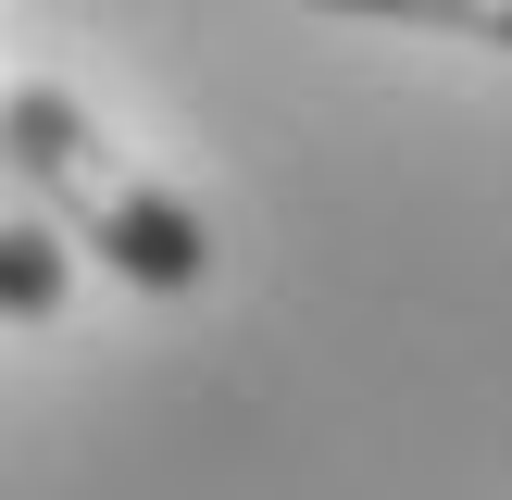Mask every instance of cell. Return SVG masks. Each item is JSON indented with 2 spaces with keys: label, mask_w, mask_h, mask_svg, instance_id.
Listing matches in <instances>:
<instances>
[{
  "label": "cell",
  "mask_w": 512,
  "mask_h": 500,
  "mask_svg": "<svg viewBox=\"0 0 512 500\" xmlns=\"http://www.w3.org/2000/svg\"><path fill=\"white\" fill-rule=\"evenodd\" d=\"M0 150H13L25 200L63 225V250H100V275H125V288H150V300H188L200 275H213V225H200L163 175L125 163L75 88H0Z\"/></svg>",
  "instance_id": "cell-1"
},
{
  "label": "cell",
  "mask_w": 512,
  "mask_h": 500,
  "mask_svg": "<svg viewBox=\"0 0 512 500\" xmlns=\"http://www.w3.org/2000/svg\"><path fill=\"white\" fill-rule=\"evenodd\" d=\"M63 288H75V250H63V225L25 200L13 150H0V325H50Z\"/></svg>",
  "instance_id": "cell-2"
},
{
  "label": "cell",
  "mask_w": 512,
  "mask_h": 500,
  "mask_svg": "<svg viewBox=\"0 0 512 500\" xmlns=\"http://www.w3.org/2000/svg\"><path fill=\"white\" fill-rule=\"evenodd\" d=\"M325 13H375V25H438V38L512 50V0H325Z\"/></svg>",
  "instance_id": "cell-3"
}]
</instances>
